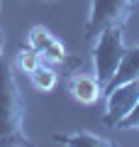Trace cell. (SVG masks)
Here are the masks:
<instances>
[{
    "label": "cell",
    "instance_id": "obj_11",
    "mask_svg": "<svg viewBox=\"0 0 139 147\" xmlns=\"http://www.w3.org/2000/svg\"><path fill=\"white\" fill-rule=\"evenodd\" d=\"M117 127H122V130H139V100L134 103V108L129 110L127 115L117 123Z\"/></svg>",
    "mask_w": 139,
    "mask_h": 147
},
{
    "label": "cell",
    "instance_id": "obj_9",
    "mask_svg": "<svg viewBox=\"0 0 139 147\" xmlns=\"http://www.w3.org/2000/svg\"><path fill=\"white\" fill-rule=\"evenodd\" d=\"M29 81H32V86H34L37 91H41V93H49V91L56 88V84H59V74L54 71L51 66L39 64V66H37L34 71L29 74Z\"/></svg>",
    "mask_w": 139,
    "mask_h": 147
},
{
    "label": "cell",
    "instance_id": "obj_1",
    "mask_svg": "<svg viewBox=\"0 0 139 147\" xmlns=\"http://www.w3.org/2000/svg\"><path fill=\"white\" fill-rule=\"evenodd\" d=\"M29 145L25 132V96L15 69L0 54V147Z\"/></svg>",
    "mask_w": 139,
    "mask_h": 147
},
{
    "label": "cell",
    "instance_id": "obj_5",
    "mask_svg": "<svg viewBox=\"0 0 139 147\" xmlns=\"http://www.w3.org/2000/svg\"><path fill=\"white\" fill-rule=\"evenodd\" d=\"M27 44L41 57V61L66 64V59H68V52H66V47H63V42L59 39L56 34H51L46 27H41V25H37V27L29 30Z\"/></svg>",
    "mask_w": 139,
    "mask_h": 147
},
{
    "label": "cell",
    "instance_id": "obj_13",
    "mask_svg": "<svg viewBox=\"0 0 139 147\" xmlns=\"http://www.w3.org/2000/svg\"><path fill=\"white\" fill-rule=\"evenodd\" d=\"M44 3H59V0H44Z\"/></svg>",
    "mask_w": 139,
    "mask_h": 147
},
{
    "label": "cell",
    "instance_id": "obj_6",
    "mask_svg": "<svg viewBox=\"0 0 139 147\" xmlns=\"http://www.w3.org/2000/svg\"><path fill=\"white\" fill-rule=\"evenodd\" d=\"M68 91L78 103H86V105L98 103V98L103 96V86H100L98 76L95 74H83V71H76L68 79Z\"/></svg>",
    "mask_w": 139,
    "mask_h": 147
},
{
    "label": "cell",
    "instance_id": "obj_7",
    "mask_svg": "<svg viewBox=\"0 0 139 147\" xmlns=\"http://www.w3.org/2000/svg\"><path fill=\"white\" fill-rule=\"evenodd\" d=\"M139 79V47H124V54L120 59V66L115 71V76L110 79V84L103 88V93L108 96L112 88L127 84V81H137Z\"/></svg>",
    "mask_w": 139,
    "mask_h": 147
},
{
    "label": "cell",
    "instance_id": "obj_12",
    "mask_svg": "<svg viewBox=\"0 0 139 147\" xmlns=\"http://www.w3.org/2000/svg\"><path fill=\"white\" fill-rule=\"evenodd\" d=\"M0 54H3V32H0Z\"/></svg>",
    "mask_w": 139,
    "mask_h": 147
},
{
    "label": "cell",
    "instance_id": "obj_10",
    "mask_svg": "<svg viewBox=\"0 0 139 147\" xmlns=\"http://www.w3.org/2000/svg\"><path fill=\"white\" fill-rule=\"evenodd\" d=\"M39 64H44V61H41V57L29 47V44H27V47H20V52H17V69H20L22 74L29 76Z\"/></svg>",
    "mask_w": 139,
    "mask_h": 147
},
{
    "label": "cell",
    "instance_id": "obj_3",
    "mask_svg": "<svg viewBox=\"0 0 139 147\" xmlns=\"http://www.w3.org/2000/svg\"><path fill=\"white\" fill-rule=\"evenodd\" d=\"M139 0H90L86 39H95L108 27H124Z\"/></svg>",
    "mask_w": 139,
    "mask_h": 147
},
{
    "label": "cell",
    "instance_id": "obj_8",
    "mask_svg": "<svg viewBox=\"0 0 139 147\" xmlns=\"http://www.w3.org/2000/svg\"><path fill=\"white\" fill-rule=\"evenodd\" d=\"M54 142L68 145V147H115L112 140L98 137V135H93V132H73V135H61V132H56V135H54Z\"/></svg>",
    "mask_w": 139,
    "mask_h": 147
},
{
    "label": "cell",
    "instance_id": "obj_4",
    "mask_svg": "<svg viewBox=\"0 0 139 147\" xmlns=\"http://www.w3.org/2000/svg\"><path fill=\"white\" fill-rule=\"evenodd\" d=\"M137 100H139V79H137V81H127V84L112 88V91L108 93L103 123H105L108 127H117V123L134 108Z\"/></svg>",
    "mask_w": 139,
    "mask_h": 147
},
{
    "label": "cell",
    "instance_id": "obj_2",
    "mask_svg": "<svg viewBox=\"0 0 139 147\" xmlns=\"http://www.w3.org/2000/svg\"><path fill=\"white\" fill-rule=\"evenodd\" d=\"M98 42L93 47V64H95V76L100 86H108L110 79L115 76L120 66V59L124 54V39H122V27H108L98 37Z\"/></svg>",
    "mask_w": 139,
    "mask_h": 147
}]
</instances>
